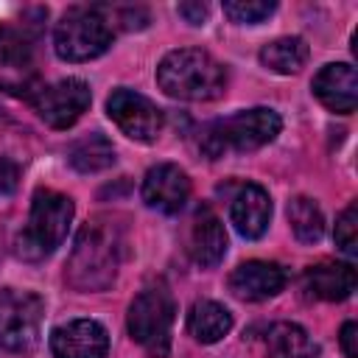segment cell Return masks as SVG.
I'll return each instance as SVG.
<instances>
[{
    "label": "cell",
    "mask_w": 358,
    "mask_h": 358,
    "mask_svg": "<svg viewBox=\"0 0 358 358\" xmlns=\"http://www.w3.org/2000/svg\"><path fill=\"white\" fill-rule=\"evenodd\" d=\"M120 268V235L106 221H87L67 260V282L76 291H103Z\"/></svg>",
    "instance_id": "cell-1"
},
{
    "label": "cell",
    "mask_w": 358,
    "mask_h": 358,
    "mask_svg": "<svg viewBox=\"0 0 358 358\" xmlns=\"http://www.w3.org/2000/svg\"><path fill=\"white\" fill-rule=\"evenodd\" d=\"M157 84L179 101H213L224 92V67L201 48L171 50L157 67Z\"/></svg>",
    "instance_id": "cell-2"
},
{
    "label": "cell",
    "mask_w": 358,
    "mask_h": 358,
    "mask_svg": "<svg viewBox=\"0 0 358 358\" xmlns=\"http://www.w3.org/2000/svg\"><path fill=\"white\" fill-rule=\"evenodd\" d=\"M280 129H282V120L274 109H266V106L246 109L207 126L201 134V151L210 159H218L224 154L257 151L260 145L271 143L280 134Z\"/></svg>",
    "instance_id": "cell-3"
},
{
    "label": "cell",
    "mask_w": 358,
    "mask_h": 358,
    "mask_svg": "<svg viewBox=\"0 0 358 358\" xmlns=\"http://www.w3.org/2000/svg\"><path fill=\"white\" fill-rule=\"evenodd\" d=\"M73 221V201L56 190H36L25 229L17 235V255L22 260L48 257L67 235Z\"/></svg>",
    "instance_id": "cell-4"
},
{
    "label": "cell",
    "mask_w": 358,
    "mask_h": 358,
    "mask_svg": "<svg viewBox=\"0 0 358 358\" xmlns=\"http://www.w3.org/2000/svg\"><path fill=\"white\" fill-rule=\"evenodd\" d=\"M173 313L176 308H173L171 291L165 285H148L129 305V319H126L129 336L151 358H168Z\"/></svg>",
    "instance_id": "cell-5"
},
{
    "label": "cell",
    "mask_w": 358,
    "mask_h": 358,
    "mask_svg": "<svg viewBox=\"0 0 358 358\" xmlns=\"http://www.w3.org/2000/svg\"><path fill=\"white\" fill-rule=\"evenodd\" d=\"M112 36L115 31L98 6H73L56 25L53 48L64 62H90L112 45Z\"/></svg>",
    "instance_id": "cell-6"
},
{
    "label": "cell",
    "mask_w": 358,
    "mask_h": 358,
    "mask_svg": "<svg viewBox=\"0 0 358 358\" xmlns=\"http://www.w3.org/2000/svg\"><path fill=\"white\" fill-rule=\"evenodd\" d=\"M45 302L31 291H0V350L28 355L39 344V322Z\"/></svg>",
    "instance_id": "cell-7"
},
{
    "label": "cell",
    "mask_w": 358,
    "mask_h": 358,
    "mask_svg": "<svg viewBox=\"0 0 358 358\" xmlns=\"http://www.w3.org/2000/svg\"><path fill=\"white\" fill-rule=\"evenodd\" d=\"M90 87L81 78H62L48 87H36L28 98V103L36 109V115L53 126V129H67L73 126L90 106Z\"/></svg>",
    "instance_id": "cell-8"
},
{
    "label": "cell",
    "mask_w": 358,
    "mask_h": 358,
    "mask_svg": "<svg viewBox=\"0 0 358 358\" xmlns=\"http://www.w3.org/2000/svg\"><path fill=\"white\" fill-rule=\"evenodd\" d=\"M106 112L120 126V131L137 143H154L162 131V112L134 90H115L106 101Z\"/></svg>",
    "instance_id": "cell-9"
},
{
    "label": "cell",
    "mask_w": 358,
    "mask_h": 358,
    "mask_svg": "<svg viewBox=\"0 0 358 358\" xmlns=\"http://www.w3.org/2000/svg\"><path fill=\"white\" fill-rule=\"evenodd\" d=\"M109 336L95 319H73L50 333L53 358H106Z\"/></svg>",
    "instance_id": "cell-10"
},
{
    "label": "cell",
    "mask_w": 358,
    "mask_h": 358,
    "mask_svg": "<svg viewBox=\"0 0 358 358\" xmlns=\"http://www.w3.org/2000/svg\"><path fill=\"white\" fill-rule=\"evenodd\" d=\"M0 87L31 98L36 90L31 76V42L17 28H0Z\"/></svg>",
    "instance_id": "cell-11"
},
{
    "label": "cell",
    "mask_w": 358,
    "mask_h": 358,
    "mask_svg": "<svg viewBox=\"0 0 358 358\" xmlns=\"http://www.w3.org/2000/svg\"><path fill=\"white\" fill-rule=\"evenodd\" d=\"M187 196H190V179L179 165H171V162L154 165L143 179V201L151 210H159L165 215L179 213Z\"/></svg>",
    "instance_id": "cell-12"
},
{
    "label": "cell",
    "mask_w": 358,
    "mask_h": 358,
    "mask_svg": "<svg viewBox=\"0 0 358 358\" xmlns=\"http://www.w3.org/2000/svg\"><path fill=\"white\" fill-rule=\"evenodd\" d=\"M285 285V271L268 260H246L229 274V291L238 299L260 302L280 294Z\"/></svg>",
    "instance_id": "cell-13"
},
{
    "label": "cell",
    "mask_w": 358,
    "mask_h": 358,
    "mask_svg": "<svg viewBox=\"0 0 358 358\" xmlns=\"http://www.w3.org/2000/svg\"><path fill=\"white\" fill-rule=\"evenodd\" d=\"M313 92L316 98L330 109L350 115L358 103V73L352 64H324L316 78H313Z\"/></svg>",
    "instance_id": "cell-14"
},
{
    "label": "cell",
    "mask_w": 358,
    "mask_h": 358,
    "mask_svg": "<svg viewBox=\"0 0 358 358\" xmlns=\"http://www.w3.org/2000/svg\"><path fill=\"white\" fill-rule=\"evenodd\" d=\"M229 218L238 229V235L255 241L266 232L268 218H271V199L260 185H243L238 196L232 199Z\"/></svg>",
    "instance_id": "cell-15"
},
{
    "label": "cell",
    "mask_w": 358,
    "mask_h": 358,
    "mask_svg": "<svg viewBox=\"0 0 358 358\" xmlns=\"http://www.w3.org/2000/svg\"><path fill=\"white\" fill-rule=\"evenodd\" d=\"M227 255V232H224V224L218 221V215H213L207 207L196 213L193 218V227H190V257L210 268V266H218Z\"/></svg>",
    "instance_id": "cell-16"
},
{
    "label": "cell",
    "mask_w": 358,
    "mask_h": 358,
    "mask_svg": "<svg viewBox=\"0 0 358 358\" xmlns=\"http://www.w3.org/2000/svg\"><path fill=\"white\" fill-rule=\"evenodd\" d=\"M305 288L327 302H341L355 291V268L350 263H319L305 271Z\"/></svg>",
    "instance_id": "cell-17"
},
{
    "label": "cell",
    "mask_w": 358,
    "mask_h": 358,
    "mask_svg": "<svg viewBox=\"0 0 358 358\" xmlns=\"http://www.w3.org/2000/svg\"><path fill=\"white\" fill-rule=\"evenodd\" d=\"M266 355L268 358H316L319 347L305 327L294 322H277L266 333Z\"/></svg>",
    "instance_id": "cell-18"
},
{
    "label": "cell",
    "mask_w": 358,
    "mask_h": 358,
    "mask_svg": "<svg viewBox=\"0 0 358 358\" xmlns=\"http://www.w3.org/2000/svg\"><path fill=\"white\" fill-rule=\"evenodd\" d=\"M187 327H190V333H193L196 341L215 344V341H221L232 330V313L224 305L213 302V299H201V302L193 305L190 319H187Z\"/></svg>",
    "instance_id": "cell-19"
},
{
    "label": "cell",
    "mask_w": 358,
    "mask_h": 358,
    "mask_svg": "<svg viewBox=\"0 0 358 358\" xmlns=\"http://www.w3.org/2000/svg\"><path fill=\"white\" fill-rule=\"evenodd\" d=\"M67 157H70V165L78 173H98V171H106V168L115 165V145L103 134L92 131V134L76 140L70 145Z\"/></svg>",
    "instance_id": "cell-20"
},
{
    "label": "cell",
    "mask_w": 358,
    "mask_h": 358,
    "mask_svg": "<svg viewBox=\"0 0 358 358\" xmlns=\"http://www.w3.org/2000/svg\"><path fill=\"white\" fill-rule=\"evenodd\" d=\"M308 42L302 36H282V39H274L268 42L263 50H260V62L280 73V76H291V73H299L308 62Z\"/></svg>",
    "instance_id": "cell-21"
},
{
    "label": "cell",
    "mask_w": 358,
    "mask_h": 358,
    "mask_svg": "<svg viewBox=\"0 0 358 358\" xmlns=\"http://www.w3.org/2000/svg\"><path fill=\"white\" fill-rule=\"evenodd\" d=\"M288 221H291V229H294L296 241H302V243H316L324 235L322 210L308 196H294L288 201Z\"/></svg>",
    "instance_id": "cell-22"
},
{
    "label": "cell",
    "mask_w": 358,
    "mask_h": 358,
    "mask_svg": "<svg viewBox=\"0 0 358 358\" xmlns=\"http://www.w3.org/2000/svg\"><path fill=\"white\" fill-rule=\"evenodd\" d=\"M274 3L271 0H227L224 3V14L232 20V22H260L266 20L268 14H274Z\"/></svg>",
    "instance_id": "cell-23"
},
{
    "label": "cell",
    "mask_w": 358,
    "mask_h": 358,
    "mask_svg": "<svg viewBox=\"0 0 358 358\" xmlns=\"http://www.w3.org/2000/svg\"><path fill=\"white\" fill-rule=\"evenodd\" d=\"M355 229H358V210H355V204H350V207L338 215L336 232H333L336 246H338L347 257H355V252H358V235H355Z\"/></svg>",
    "instance_id": "cell-24"
},
{
    "label": "cell",
    "mask_w": 358,
    "mask_h": 358,
    "mask_svg": "<svg viewBox=\"0 0 358 358\" xmlns=\"http://www.w3.org/2000/svg\"><path fill=\"white\" fill-rule=\"evenodd\" d=\"M17 176H20L17 165H14L11 159L0 157V196H8V193L17 187Z\"/></svg>",
    "instance_id": "cell-25"
},
{
    "label": "cell",
    "mask_w": 358,
    "mask_h": 358,
    "mask_svg": "<svg viewBox=\"0 0 358 358\" xmlns=\"http://www.w3.org/2000/svg\"><path fill=\"white\" fill-rule=\"evenodd\" d=\"M341 350L347 358H358V324L355 322H347L341 327Z\"/></svg>",
    "instance_id": "cell-26"
},
{
    "label": "cell",
    "mask_w": 358,
    "mask_h": 358,
    "mask_svg": "<svg viewBox=\"0 0 358 358\" xmlns=\"http://www.w3.org/2000/svg\"><path fill=\"white\" fill-rule=\"evenodd\" d=\"M207 3H182L179 6V14L190 22V25H201L204 20H207Z\"/></svg>",
    "instance_id": "cell-27"
}]
</instances>
